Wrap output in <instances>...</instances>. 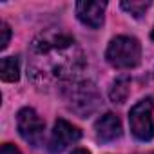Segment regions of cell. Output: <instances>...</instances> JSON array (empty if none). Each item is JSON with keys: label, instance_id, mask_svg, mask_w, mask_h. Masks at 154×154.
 Returning <instances> with one entry per match:
<instances>
[{"label": "cell", "instance_id": "6da1fadb", "mask_svg": "<svg viewBox=\"0 0 154 154\" xmlns=\"http://www.w3.org/2000/svg\"><path fill=\"white\" fill-rule=\"evenodd\" d=\"M84 67V53L67 33L51 29L40 33L31 44L29 76L38 85L72 84Z\"/></svg>", "mask_w": 154, "mask_h": 154}, {"label": "cell", "instance_id": "7a4b0ae2", "mask_svg": "<svg viewBox=\"0 0 154 154\" xmlns=\"http://www.w3.org/2000/svg\"><path fill=\"white\" fill-rule=\"evenodd\" d=\"M105 58L116 69H132L141 60V45L132 36H116L111 40Z\"/></svg>", "mask_w": 154, "mask_h": 154}, {"label": "cell", "instance_id": "3957f363", "mask_svg": "<svg viewBox=\"0 0 154 154\" xmlns=\"http://www.w3.org/2000/svg\"><path fill=\"white\" fill-rule=\"evenodd\" d=\"M65 98L69 102V107L80 116L91 114L98 107V93L91 82H72L65 87Z\"/></svg>", "mask_w": 154, "mask_h": 154}, {"label": "cell", "instance_id": "277c9868", "mask_svg": "<svg viewBox=\"0 0 154 154\" xmlns=\"http://www.w3.org/2000/svg\"><path fill=\"white\" fill-rule=\"evenodd\" d=\"M152 107L154 100L152 98H143L140 100L129 112V125L131 132L140 140V141H149L154 138V120H152Z\"/></svg>", "mask_w": 154, "mask_h": 154}, {"label": "cell", "instance_id": "5b68a950", "mask_svg": "<svg viewBox=\"0 0 154 154\" xmlns=\"http://www.w3.org/2000/svg\"><path fill=\"white\" fill-rule=\"evenodd\" d=\"M17 125H18V132L20 136L33 147L42 145L44 141V131H45V123L44 120L38 116V112L31 107H24L18 111L17 114Z\"/></svg>", "mask_w": 154, "mask_h": 154}, {"label": "cell", "instance_id": "8992f818", "mask_svg": "<svg viewBox=\"0 0 154 154\" xmlns=\"http://www.w3.org/2000/svg\"><path fill=\"white\" fill-rule=\"evenodd\" d=\"M80 138H82V132L78 127H74L72 123H69L65 120H56L51 140H49V150L51 152H62L71 143H76Z\"/></svg>", "mask_w": 154, "mask_h": 154}, {"label": "cell", "instance_id": "52a82bcc", "mask_svg": "<svg viewBox=\"0 0 154 154\" xmlns=\"http://www.w3.org/2000/svg\"><path fill=\"white\" fill-rule=\"evenodd\" d=\"M107 4L105 2H91V0H84V2H76V17L80 18L82 24H85L91 29H98L103 24V11Z\"/></svg>", "mask_w": 154, "mask_h": 154}, {"label": "cell", "instance_id": "ba28073f", "mask_svg": "<svg viewBox=\"0 0 154 154\" xmlns=\"http://www.w3.org/2000/svg\"><path fill=\"white\" fill-rule=\"evenodd\" d=\"M94 131H96V140L98 141L111 143V141H114L122 136V122L116 114L107 112V114H103L96 120Z\"/></svg>", "mask_w": 154, "mask_h": 154}, {"label": "cell", "instance_id": "9c48e42d", "mask_svg": "<svg viewBox=\"0 0 154 154\" xmlns=\"http://www.w3.org/2000/svg\"><path fill=\"white\" fill-rule=\"evenodd\" d=\"M131 94V78L129 76H118L109 89V98L114 103H123Z\"/></svg>", "mask_w": 154, "mask_h": 154}, {"label": "cell", "instance_id": "30bf717a", "mask_svg": "<svg viewBox=\"0 0 154 154\" xmlns=\"http://www.w3.org/2000/svg\"><path fill=\"white\" fill-rule=\"evenodd\" d=\"M0 76L4 82H17L20 78V65L17 56H6L0 62Z\"/></svg>", "mask_w": 154, "mask_h": 154}, {"label": "cell", "instance_id": "8fae6325", "mask_svg": "<svg viewBox=\"0 0 154 154\" xmlns=\"http://www.w3.org/2000/svg\"><path fill=\"white\" fill-rule=\"evenodd\" d=\"M149 8H150V2H122V9H125L134 18L143 17Z\"/></svg>", "mask_w": 154, "mask_h": 154}, {"label": "cell", "instance_id": "7c38bea8", "mask_svg": "<svg viewBox=\"0 0 154 154\" xmlns=\"http://www.w3.org/2000/svg\"><path fill=\"white\" fill-rule=\"evenodd\" d=\"M0 33H2V38H0V49H6L8 44H9V38H11V29L6 22L0 24Z\"/></svg>", "mask_w": 154, "mask_h": 154}, {"label": "cell", "instance_id": "4fadbf2b", "mask_svg": "<svg viewBox=\"0 0 154 154\" xmlns=\"http://www.w3.org/2000/svg\"><path fill=\"white\" fill-rule=\"evenodd\" d=\"M0 154H20V150H18L15 145H11V143H4Z\"/></svg>", "mask_w": 154, "mask_h": 154}, {"label": "cell", "instance_id": "5bb4252c", "mask_svg": "<svg viewBox=\"0 0 154 154\" xmlns=\"http://www.w3.org/2000/svg\"><path fill=\"white\" fill-rule=\"evenodd\" d=\"M71 154H91V152H89L87 149H82V147H78V149H74Z\"/></svg>", "mask_w": 154, "mask_h": 154}, {"label": "cell", "instance_id": "9a60e30c", "mask_svg": "<svg viewBox=\"0 0 154 154\" xmlns=\"http://www.w3.org/2000/svg\"><path fill=\"white\" fill-rule=\"evenodd\" d=\"M152 40H154V29H152Z\"/></svg>", "mask_w": 154, "mask_h": 154}, {"label": "cell", "instance_id": "2e32d148", "mask_svg": "<svg viewBox=\"0 0 154 154\" xmlns=\"http://www.w3.org/2000/svg\"><path fill=\"white\" fill-rule=\"evenodd\" d=\"M152 154H154V152H152Z\"/></svg>", "mask_w": 154, "mask_h": 154}]
</instances>
